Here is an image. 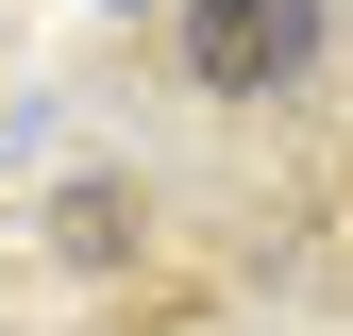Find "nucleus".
Returning <instances> with one entry per match:
<instances>
[{
    "instance_id": "obj_1",
    "label": "nucleus",
    "mask_w": 353,
    "mask_h": 336,
    "mask_svg": "<svg viewBox=\"0 0 353 336\" xmlns=\"http://www.w3.org/2000/svg\"><path fill=\"white\" fill-rule=\"evenodd\" d=\"M320 67V0H185V84L219 101H270V84Z\"/></svg>"
}]
</instances>
